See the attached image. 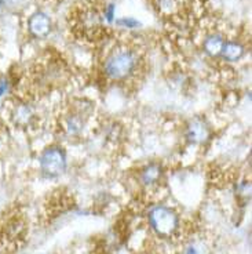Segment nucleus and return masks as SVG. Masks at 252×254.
<instances>
[{
    "instance_id": "1",
    "label": "nucleus",
    "mask_w": 252,
    "mask_h": 254,
    "mask_svg": "<svg viewBox=\"0 0 252 254\" xmlns=\"http://www.w3.org/2000/svg\"><path fill=\"white\" fill-rule=\"evenodd\" d=\"M138 66V57L131 50L121 49L113 51L105 63V72L113 80H126L134 75Z\"/></svg>"
},
{
    "instance_id": "2",
    "label": "nucleus",
    "mask_w": 252,
    "mask_h": 254,
    "mask_svg": "<svg viewBox=\"0 0 252 254\" xmlns=\"http://www.w3.org/2000/svg\"><path fill=\"white\" fill-rule=\"evenodd\" d=\"M149 224L151 229L161 238H170L178 229L177 213L165 206H157L149 213Z\"/></svg>"
},
{
    "instance_id": "4",
    "label": "nucleus",
    "mask_w": 252,
    "mask_h": 254,
    "mask_svg": "<svg viewBox=\"0 0 252 254\" xmlns=\"http://www.w3.org/2000/svg\"><path fill=\"white\" fill-rule=\"evenodd\" d=\"M29 32L35 38H46L51 31V22L50 18L45 13H36L32 15L28 22Z\"/></svg>"
},
{
    "instance_id": "6",
    "label": "nucleus",
    "mask_w": 252,
    "mask_h": 254,
    "mask_svg": "<svg viewBox=\"0 0 252 254\" xmlns=\"http://www.w3.org/2000/svg\"><path fill=\"white\" fill-rule=\"evenodd\" d=\"M222 56L226 61H237L240 58L243 57L244 54V49L243 46L239 45V43H234V42H229V43H225L223 45V49H222Z\"/></svg>"
},
{
    "instance_id": "8",
    "label": "nucleus",
    "mask_w": 252,
    "mask_h": 254,
    "mask_svg": "<svg viewBox=\"0 0 252 254\" xmlns=\"http://www.w3.org/2000/svg\"><path fill=\"white\" fill-rule=\"evenodd\" d=\"M160 176H161V167L157 165H151L142 172V181L148 185L154 184L160 180Z\"/></svg>"
},
{
    "instance_id": "10",
    "label": "nucleus",
    "mask_w": 252,
    "mask_h": 254,
    "mask_svg": "<svg viewBox=\"0 0 252 254\" xmlns=\"http://www.w3.org/2000/svg\"><path fill=\"white\" fill-rule=\"evenodd\" d=\"M4 90H6V86L4 84H0V95L4 93Z\"/></svg>"
},
{
    "instance_id": "3",
    "label": "nucleus",
    "mask_w": 252,
    "mask_h": 254,
    "mask_svg": "<svg viewBox=\"0 0 252 254\" xmlns=\"http://www.w3.org/2000/svg\"><path fill=\"white\" fill-rule=\"evenodd\" d=\"M40 169L47 177H57L66 169V156L61 148H47L40 156Z\"/></svg>"
},
{
    "instance_id": "5",
    "label": "nucleus",
    "mask_w": 252,
    "mask_h": 254,
    "mask_svg": "<svg viewBox=\"0 0 252 254\" xmlns=\"http://www.w3.org/2000/svg\"><path fill=\"white\" fill-rule=\"evenodd\" d=\"M223 45H225V42L219 35H211L204 42V51L211 57H216V56H221Z\"/></svg>"
},
{
    "instance_id": "9",
    "label": "nucleus",
    "mask_w": 252,
    "mask_h": 254,
    "mask_svg": "<svg viewBox=\"0 0 252 254\" xmlns=\"http://www.w3.org/2000/svg\"><path fill=\"white\" fill-rule=\"evenodd\" d=\"M15 116H17V122H18V123H21V125H26V123H29V121H31L32 111L28 108V107H19V108L17 109Z\"/></svg>"
},
{
    "instance_id": "7",
    "label": "nucleus",
    "mask_w": 252,
    "mask_h": 254,
    "mask_svg": "<svg viewBox=\"0 0 252 254\" xmlns=\"http://www.w3.org/2000/svg\"><path fill=\"white\" fill-rule=\"evenodd\" d=\"M208 137V128L202 121H195L189 127V138L193 141H204Z\"/></svg>"
}]
</instances>
